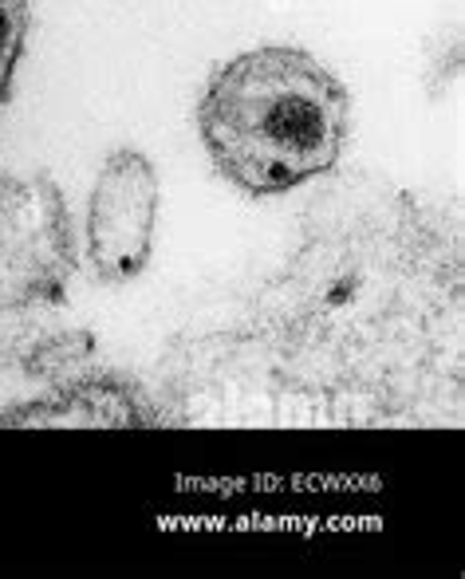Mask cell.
<instances>
[{"label": "cell", "instance_id": "1", "mask_svg": "<svg viewBox=\"0 0 465 579\" xmlns=\"http://www.w3.org/2000/svg\"><path fill=\"white\" fill-rule=\"evenodd\" d=\"M194 126L229 185L280 197L339 166L351 138V91L312 51L260 44L209 72Z\"/></svg>", "mask_w": 465, "mask_h": 579}, {"label": "cell", "instance_id": "4", "mask_svg": "<svg viewBox=\"0 0 465 579\" xmlns=\"http://www.w3.org/2000/svg\"><path fill=\"white\" fill-rule=\"evenodd\" d=\"M28 36H32V0H0V115L12 103Z\"/></svg>", "mask_w": 465, "mask_h": 579}, {"label": "cell", "instance_id": "3", "mask_svg": "<svg viewBox=\"0 0 465 579\" xmlns=\"http://www.w3.org/2000/svg\"><path fill=\"white\" fill-rule=\"evenodd\" d=\"M162 209V178L135 146L103 158L87 197V265L99 284H130L154 260V233Z\"/></svg>", "mask_w": 465, "mask_h": 579}, {"label": "cell", "instance_id": "2", "mask_svg": "<svg viewBox=\"0 0 465 579\" xmlns=\"http://www.w3.org/2000/svg\"><path fill=\"white\" fill-rule=\"evenodd\" d=\"M79 268L67 197L48 169L0 178V315L51 308Z\"/></svg>", "mask_w": 465, "mask_h": 579}]
</instances>
